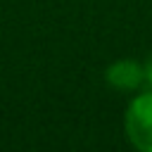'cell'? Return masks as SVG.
I'll use <instances>...</instances> for the list:
<instances>
[{
	"label": "cell",
	"mask_w": 152,
	"mask_h": 152,
	"mask_svg": "<svg viewBox=\"0 0 152 152\" xmlns=\"http://www.w3.org/2000/svg\"><path fill=\"white\" fill-rule=\"evenodd\" d=\"M107 81H109V86H114L119 90H133L145 81V66H138L135 62L121 59L107 69Z\"/></svg>",
	"instance_id": "obj_2"
},
{
	"label": "cell",
	"mask_w": 152,
	"mask_h": 152,
	"mask_svg": "<svg viewBox=\"0 0 152 152\" xmlns=\"http://www.w3.org/2000/svg\"><path fill=\"white\" fill-rule=\"evenodd\" d=\"M145 81L152 83V52H150L147 59H145Z\"/></svg>",
	"instance_id": "obj_3"
},
{
	"label": "cell",
	"mask_w": 152,
	"mask_h": 152,
	"mask_svg": "<svg viewBox=\"0 0 152 152\" xmlns=\"http://www.w3.org/2000/svg\"><path fill=\"white\" fill-rule=\"evenodd\" d=\"M126 138L140 152H152V90L140 93L128 102L124 119Z\"/></svg>",
	"instance_id": "obj_1"
}]
</instances>
